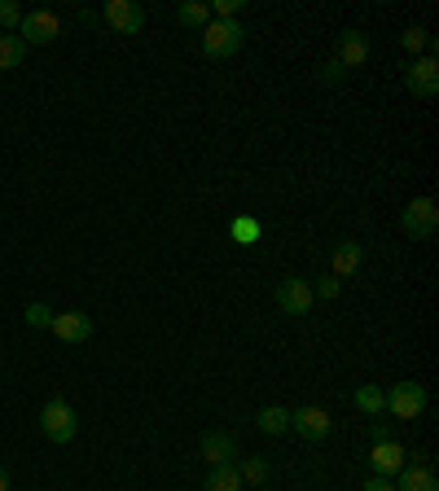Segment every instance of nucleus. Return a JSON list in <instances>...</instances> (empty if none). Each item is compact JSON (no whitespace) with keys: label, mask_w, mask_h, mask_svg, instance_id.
<instances>
[{"label":"nucleus","mask_w":439,"mask_h":491,"mask_svg":"<svg viewBox=\"0 0 439 491\" xmlns=\"http://www.w3.org/2000/svg\"><path fill=\"white\" fill-rule=\"evenodd\" d=\"M40 430H45L49 443H70V438L79 435V417H75V408H70L62 395L45 404V413H40Z\"/></svg>","instance_id":"f257e3e1"},{"label":"nucleus","mask_w":439,"mask_h":491,"mask_svg":"<svg viewBox=\"0 0 439 491\" xmlns=\"http://www.w3.org/2000/svg\"><path fill=\"white\" fill-rule=\"evenodd\" d=\"M242 45H246V31H242V22H207V27H203V53L207 57H233L237 53V49H242Z\"/></svg>","instance_id":"f03ea898"},{"label":"nucleus","mask_w":439,"mask_h":491,"mask_svg":"<svg viewBox=\"0 0 439 491\" xmlns=\"http://www.w3.org/2000/svg\"><path fill=\"white\" fill-rule=\"evenodd\" d=\"M400 224H404V233H409L413 241H431V237H435V228H439V207H435V198H413V202L404 207Z\"/></svg>","instance_id":"7ed1b4c3"},{"label":"nucleus","mask_w":439,"mask_h":491,"mask_svg":"<svg viewBox=\"0 0 439 491\" xmlns=\"http://www.w3.org/2000/svg\"><path fill=\"white\" fill-rule=\"evenodd\" d=\"M18 36H22V45H54L62 36V18L54 9H31V13H22Z\"/></svg>","instance_id":"20e7f679"},{"label":"nucleus","mask_w":439,"mask_h":491,"mask_svg":"<svg viewBox=\"0 0 439 491\" xmlns=\"http://www.w3.org/2000/svg\"><path fill=\"white\" fill-rule=\"evenodd\" d=\"M386 408H391L400 421L422 417V408H427V386L422 382H395L386 390Z\"/></svg>","instance_id":"39448f33"},{"label":"nucleus","mask_w":439,"mask_h":491,"mask_svg":"<svg viewBox=\"0 0 439 491\" xmlns=\"http://www.w3.org/2000/svg\"><path fill=\"white\" fill-rule=\"evenodd\" d=\"M277 307L286 312V316H308V307H312V281H303V276H286L281 285L273 290Z\"/></svg>","instance_id":"423d86ee"},{"label":"nucleus","mask_w":439,"mask_h":491,"mask_svg":"<svg viewBox=\"0 0 439 491\" xmlns=\"http://www.w3.org/2000/svg\"><path fill=\"white\" fill-rule=\"evenodd\" d=\"M404 88L413 93V97H422V102H431L439 93V61L435 53H427V57H418L409 70H404Z\"/></svg>","instance_id":"0eeeda50"},{"label":"nucleus","mask_w":439,"mask_h":491,"mask_svg":"<svg viewBox=\"0 0 439 491\" xmlns=\"http://www.w3.org/2000/svg\"><path fill=\"white\" fill-rule=\"evenodd\" d=\"M102 18L110 22V31H119V36H137L145 27V9L132 4V0H106L102 4Z\"/></svg>","instance_id":"6e6552de"},{"label":"nucleus","mask_w":439,"mask_h":491,"mask_svg":"<svg viewBox=\"0 0 439 491\" xmlns=\"http://www.w3.org/2000/svg\"><path fill=\"white\" fill-rule=\"evenodd\" d=\"M329 413L326 408H317V404H303L299 413H290V430H299L303 438H312V443H321L329 435Z\"/></svg>","instance_id":"1a4fd4ad"},{"label":"nucleus","mask_w":439,"mask_h":491,"mask_svg":"<svg viewBox=\"0 0 439 491\" xmlns=\"http://www.w3.org/2000/svg\"><path fill=\"white\" fill-rule=\"evenodd\" d=\"M409 465V452L391 438V443H374V452H369V470L378 474V479H391V474H400Z\"/></svg>","instance_id":"9d476101"},{"label":"nucleus","mask_w":439,"mask_h":491,"mask_svg":"<svg viewBox=\"0 0 439 491\" xmlns=\"http://www.w3.org/2000/svg\"><path fill=\"white\" fill-rule=\"evenodd\" d=\"M62 342H88L93 338V316L84 312H54V325H49Z\"/></svg>","instance_id":"9b49d317"},{"label":"nucleus","mask_w":439,"mask_h":491,"mask_svg":"<svg viewBox=\"0 0 439 491\" xmlns=\"http://www.w3.org/2000/svg\"><path fill=\"white\" fill-rule=\"evenodd\" d=\"M365 57H369V40H365L360 31H343V36H338L334 61H338L343 70H356V66H365Z\"/></svg>","instance_id":"f8f14e48"},{"label":"nucleus","mask_w":439,"mask_h":491,"mask_svg":"<svg viewBox=\"0 0 439 491\" xmlns=\"http://www.w3.org/2000/svg\"><path fill=\"white\" fill-rule=\"evenodd\" d=\"M233 456H237V443L228 435H220V430L203 435V461H211V465H233Z\"/></svg>","instance_id":"ddd939ff"},{"label":"nucleus","mask_w":439,"mask_h":491,"mask_svg":"<svg viewBox=\"0 0 439 491\" xmlns=\"http://www.w3.org/2000/svg\"><path fill=\"white\" fill-rule=\"evenodd\" d=\"M395 491H439V479L431 465H404L400 470V487Z\"/></svg>","instance_id":"4468645a"},{"label":"nucleus","mask_w":439,"mask_h":491,"mask_svg":"<svg viewBox=\"0 0 439 491\" xmlns=\"http://www.w3.org/2000/svg\"><path fill=\"white\" fill-rule=\"evenodd\" d=\"M176 22H180V27H194V31H203V27L211 22V4H207V0H185V4L176 9Z\"/></svg>","instance_id":"2eb2a0df"},{"label":"nucleus","mask_w":439,"mask_h":491,"mask_svg":"<svg viewBox=\"0 0 439 491\" xmlns=\"http://www.w3.org/2000/svg\"><path fill=\"white\" fill-rule=\"evenodd\" d=\"M352 404H356L365 417H374V421H378V413L386 408V390H378V386H356Z\"/></svg>","instance_id":"dca6fc26"},{"label":"nucleus","mask_w":439,"mask_h":491,"mask_svg":"<svg viewBox=\"0 0 439 491\" xmlns=\"http://www.w3.org/2000/svg\"><path fill=\"white\" fill-rule=\"evenodd\" d=\"M242 474H237V465H211V474H207V491H242Z\"/></svg>","instance_id":"f3484780"},{"label":"nucleus","mask_w":439,"mask_h":491,"mask_svg":"<svg viewBox=\"0 0 439 491\" xmlns=\"http://www.w3.org/2000/svg\"><path fill=\"white\" fill-rule=\"evenodd\" d=\"M356 268H360V241H343L334 250V276L343 281V276H352Z\"/></svg>","instance_id":"a211bd4d"},{"label":"nucleus","mask_w":439,"mask_h":491,"mask_svg":"<svg viewBox=\"0 0 439 491\" xmlns=\"http://www.w3.org/2000/svg\"><path fill=\"white\" fill-rule=\"evenodd\" d=\"M228 237H233L237 246H255V241L264 237V228H260V219L237 216V219H233V224H228Z\"/></svg>","instance_id":"6ab92c4d"},{"label":"nucleus","mask_w":439,"mask_h":491,"mask_svg":"<svg viewBox=\"0 0 439 491\" xmlns=\"http://www.w3.org/2000/svg\"><path fill=\"white\" fill-rule=\"evenodd\" d=\"M22 57H27V45H22V36H0V70H13V66H22Z\"/></svg>","instance_id":"aec40b11"},{"label":"nucleus","mask_w":439,"mask_h":491,"mask_svg":"<svg viewBox=\"0 0 439 491\" xmlns=\"http://www.w3.org/2000/svg\"><path fill=\"white\" fill-rule=\"evenodd\" d=\"M255 421H260V430H264V435H281V430H290V413H286V408H260V417H255Z\"/></svg>","instance_id":"412c9836"},{"label":"nucleus","mask_w":439,"mask_h":491,"mask_svg":"<svg viewBox=\"0 0 439 491\" xmlns=\"http://www.w3.org/2000/svg\"><path fill=\"white\" fill-rule=\"evenodd\" d=\"M237 474H242V483H264L269 479V461L264 456H251V461H242Z\"/></svg>","instance_id":"4be33fe9"},{"label":"nucleus","mask_w":439,"mask_h":491,"mask_svg":"<svg viewBox=\"0 0 439 491\" xmlns=\"http://www.w3.org/2000/svg\"><path fill=\"white\" fill-rule=\"evenodd\" d=\"M18 22H22V9L13 0H0V27H4V36H18Z\"/></svg>","instance_id":"5701e85b"},{"label":"nucleus","mask_w":439,"mask_h":491,"mask_svg":"<svg viewBox=\"0 0 439 491\" xmlns=\"http://www.w3.org/2000/svg\"><path fill=\"white\" fill-rule=\"evenodd\" d=\"M27 325L49 329V325H54V307H45V303H31V307H27Z\"/></svg>","instance_id":"b1692460"},{"label":"nucleus","mask_w":439,"mask_h":491,"mask_svg":"<svg viewBox=\"0 0 439 491\" xmlns=\"http://www.w3.org/2000/svg\"><path fill=\"white\" fill-rule=\"evenodd\" d=\"M427 45H431V36H427L422 27H409V31H404V49H409V53H422Z\"/></svg>","instance_id":"393cba45"},{"label":"nucleus","mask_w":439,"mask_h":491,"mask_svg":"<svg viewBox=\"0 0 439 491\" xmlns=\"http://www.w3.org/2000/svg\"><path fill=\"white\" fill-rule=\"evenodd\" d=\"M312 299H338V276H334V273L321 276V281L312 285Z\"/></svg>","instance_id":"a878e982"},{"label":"nucleus","mask_w":439,"mask_h":491,"mask_svg":"<svg viewBox=\"0 0 439 491\" xmlns=\"http://www.w3.org/2000/svg\"><path fill=\"white\" fill-rule=\"evenodd\" d=\"M369 435H374V443H391V438H395V430H391L386 421H374V430H369Z\"/></svg>","instance_id":"bb28decb"},{"label":"nucleus","mask_w":439,"mask_h":491,"mask_svg":"<svg viewBox=\"0 0 439 491\" xmlns=\"http://www.w3.org/2000/svg\"><path fill=\"white\" fill-rule=\"evenodd\" d=\"M360 491H395V483H391V479H378V474H374V479H369V483H365Z\"/></svg>","instance_id":"cd10ccee"},{"label":"nucleus","mask_w":439,"mask_h":491,"mask_svg":"<svg viewBox=\"0 0 439 491\" xmlns=\"http://www.w3.org/2000/svg\"><path fill=\"white\" fill-rule=\"evenodd\" d=\"M338 75H347L338 61H326V66H321V79H338Z\"/></svg>","instance_id":"c85d7f7f"},{"label":"nucleus","mask_w":439,"mask_h":491,"mask_svg":"<svg viewBox=\"0 0 439 491\" xmlns=\"http://www.w3.org/2000/svg\"><path fill=\"white\" fill-rule=\"evenodd\" d=\"M0 491H9V470L0 465Z\"/></svg>","instance_id":"c756f323"}]
</instances>
